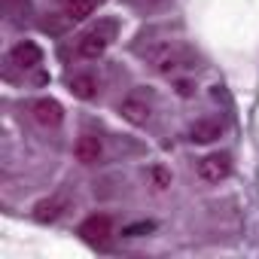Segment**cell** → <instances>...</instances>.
Segmentation results:
<instances>
[{
    "instance_id": "cell-8",
    "label": "cell",
    "mask_w": 259,
    "mask_h": 259,
    "mask_svg": "<svg viewBox=\"0 0 259 259\" xmlns=\"http://www.w3.org/2000/svg\"><path fill=\"white\" fill-rule=\"evenodd\" d=\"M101 153H104V147H101V141H98V138L85 135V138H79V141H76V162L92 165V162H98V159H101Z\"/></svg>"
},
{
    "instance_id": "cell-11",
    "label": "cell",
    "mask_w": 259,
    "mask_h": 259,
    "mask_svg": "<svg viewBox=\"0 0 259 259\" xmlns=\"http://www.w3.org/2000/svg\"><path fill=\"white\" fill-rule=\"evenodd\" d=\"M92 10H95V0H67V7H64V13H67L70 22H82V19H89Z\"/></svg>"
},
{
    "instance_id": "cell-5",
    "label": "cell",
    "mask_w": 259,
    "mask_h": 259,
    "mask_svg": "<svg viewBox=\"0 0 259 259\" xmlns=\"http://www.w3.org/2000/svg\"><path fill=\"white\" fill-rule=\"evenodd\" d=\"M79 235H82L85 241H92V244H104V241L113 235V220L104 217V213H101V217L95 213V217H89V220L79 226Z\"/></svg>"
},
{
    "instance_id": "cell-10",
    "label": "cell",
    "mask_w": 259,
    "mask_h": 259,
    "mask_svg": "<svg viewBox=\"0 0 259 259\" xmlns=\"http://www.w3.org/2000/svg\"><path fill=\"white\" fill-rule=\"evenodd\" d=\"M192 141L195 144H210V141H217L220 138V125L217 122H210V119H201V122H195L192 125Z\"/></svg>"
},
{
    "instance_id": "cell-13",
    "label": "cell",
    "mask_w": 259,
    "mask_h": 259,
    "mask_svg": "<svg viewBox=\"0 0 259 259\" xmlns=\"http://www.w3.org/2000/svg\"><path fill=\"white\" fill-rule=\"evenodd\" d=\"M150 177H153V183H156L159 189H165V186H171V174H168L165 168H153V171H150Z\"/></svg>"
},
{
    "instance_id": "cell-1",
    "label": "cell",
    "mask_w": 259,
    "mask_h": 259,
    "mask_svg": "<svg viewBox=\"0 0 259 259\" xmlns=\"http://www.w3.org/2000/svg\"><path fill=\"white\" fill-rule=\"evenodd\" d=\"M229 171H232V162H229L226 153H210V156H204V159L198 162V177L207 180V183H220V180H226Z\"/></svg>"
},
{
    "instance_id": "cell-3",
    "label": "cell",
    "mask_w": 259,
    "mask_h": 259,
    "mask_svg": "<svg viewBox=\"0 0 259 259\" xmlns=\"http://www.w3.org/2000/svg\"><path fill=\"white\" fill-rule=\"evenodd\" d=\"M119 113L125 122H132V125H144L150 119V101L144 95H128L122 104H119Z\"/></svg>"
},
{
    "instance_id": "cell-6",
    "label": "cell",
    "mask_w": 259,
    "mask_h": 259,
    "mask_svg": "<svg viewBox=\"0 0 259 259\" xmlns=\"http://www.w3.org/2000/svg\"><path fill=\"white\" fill-rule=\"evenodd\" d=\"M13 64H19V67H37L40 64V58H43V52H40V46L37 43H31V40H22L19 46H13Z\"/></svg>"
},
{
    "instance_id": "cell-4",
    "label": "cell",
    "mask_w": 259,
    "mask_h": 259,
    "mask_svg": "<svg viewBox=\"0 0 259 259\" xmlns=\"http://www.w3.org/2000/svg\"><path fill=\"white\" fill-rule=\"evenodd\" d=\"M183 49H177V46H156L153 52H150V61H153V67L159 70V73H171V70H177L180 64H183Z\"/></svg>"
},
{
    "instance_id": "cell-12",
    "label": "cell",
    "mask_w": 259,
    "mask_h": 259,
    "mask_svg": "<svg viewBox=\"0 0 259 259\" xmlns=\"http://www.w3.org/2000/svg\"><path fill=\"white\" fill-rule=\"evenodd\" d=\"M95 89H98V85H95V79H92L89 73H79V76L70 79V92H73L76 98H82V101H89V98L95 95Z\"/></svg>"
},
{
    "instance_id": "cell-2",
    "label": "cell",
    "mask_w": 259,
    "mask_h": 259,
    "mask_svg": "<svg viewBox=\"0 0 259 259\" xmlns=\"http://www.w3.org/2000/svg\"><path fill=\"white\" fill-rule=\"evenodd\" d=\"M31 116H34L43 128H55V125H61L64 110H61L58 101H52V98H40V101L31 104Z\"/></svg>"
},
{
    "instance_id": "cell-9",
    "label": "cell",
    "mask_w": 259,
    "mask_h": 259,
    "mask_svg": "<svg viewBox=\"0 0 259 259\" xmlns=\"http://www.w3.org/2000/svg\"><path fill=\"white\" fill-rule=\"evenodd\" d=\"M64 207H67V201L64 198H46V201H40L37 207H34V217L40 220V223H52V220H58L61 213H64Z\"/></svg>"
},
{
    "instance_id": "cell-14",
    "label": "cell",
    "mask_w": 259,
    "mask_h": 259,
    "mask_svg": "<svg viewBox=\"0 0 259 259\" xmlns=\"http://www.w3.org/2000/svg\"><path fill=\"white\" fill-rule=\"evenodd\" d=\"M144 232H153V223H138V226H128L122 235H144Z\"/></svg>"
},
{
    "instance_id": "cell-7",
    "label": "cell",
    "mask_w": 259,
    "mask_h": 259,
    "mask_svg": "<svg viewBox=\"0 0 259 259\" xmlns=\"http://www.w3.org/2000/svg\"><path fill=\"white\" fill-rule=\"evenodd\" d=\"M104 49H107V37L98 34V31L82 34L79 43H76V52H79L82 58H98V55H104Z\"/></svg>"
}]
</instances>
